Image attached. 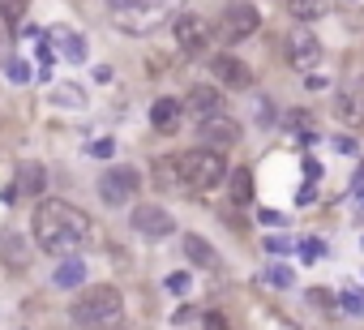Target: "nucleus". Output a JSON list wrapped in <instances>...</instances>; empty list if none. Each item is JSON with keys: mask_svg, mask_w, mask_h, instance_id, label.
Wrapping results in <instances>:
<instances>
[{"mask_svg": "<svg viewBox=\"0 0 364 330\" xmlns=\"http://www.w3.org/2000/svg\"><path fill=\"white\" fill-rule=\"evenodd\" d=\"M90 236H94V224L82 206H73L65 197H43L34 206V249L65 257V253L82 249Z\"/></svg>", "mask_w": 364, "mask_h": 330, "instance_id": "obj_1", "label": "nucleus"}, {"mask_svg": "<svg viewBox=\"0 0 364 330\" xmlns=\"http://www.w3.org/2000/svg\"><path fill=\"white\" fill-rule=\"evenodd\" d=\"M125 317V296L112 283H99V288H82L69 305V322L73 330H116Z\"/></svg>", "mask_w": 364, "mask_h": 330, "instance_id": "obj_2", "label": "nucleus"}, {"mask_svg": "<svg viewBox=\"0 0 364 330\" xmlns=\"http://www.w3.org/2000/svg\"><path fill=\"white\" fill-rule=\"evenodd\" d=\"M176 172H180V189L184 193H211L227 181V154L211 150V146H193L176 154Z\"/></svg>", "mask_w": 364, "mask_h": 330, "instance_id": "obj_3", "label": "nucleus"}, {"mask_svg": "<svg viewBox=\"0 0 364 330\" xmlns=\"http://www.w3.org/2000/svg\"><path fill=\"white\" fill-rule=\"evenodd\" d=\"M108 13L112 26L125 35H154L172 22V13H180V0H112Z\"/></svg>", "mask_w": 364, "mask_h": 330, "instance_id": "obj_4", "label": "nucleus"}, {"mask_svg": "<svg viewBox=\"0 0 364 330\" xmlns=\"http://www.w3.org/2000/svg\"><path fill=\"white\" fill-rule=\"evenodd\" d=\"M257 26H262V13H257L253 0H232V5H223V13H219L223 43H240V39L257 35Z\"/></svg>", "mask_w": 364, "mask_h": 330, "instance_id": "obj_5", "label": "nucleus"}, {"mask_svg": "<svg viewBox=\"0 0 364 330\" xmlns=\"http://www.w3.org/2000/svg\"><path fill=\"white\" fill-rule=\"evenodd\" d=\"M137 185H142L137 168L116 163V168H108V172L99 176V197H103V206H129L137 197Z\"/></svg>", "mask_w": 364, "mask_h": 330, "instance_id": "obj_6", "label": "nucleus"}, {"mask_svg": "<svg viewBox=\"0 0 364 330\" xmlns=\"http://www.w3.org/2000/svg\"><path fill=\"white\" fill-rule=\"evenodd\" d=\"M172 35H176V47L184 51V56H206V47H211L215 30L206 26L197 13H176L172 18Z\"/></svg>", "mask_w": 364, "mask_h": 330, "instance_id": "obj_7", "label": "nucleus"}, {"mask_svg": "<svg viewBox=\"0 0 364 330\" xmlns=\"http://www.w3.org/2000/svg\"><path fill=\"white\" fill-rule=\"evenodd\" d=\"M129 228H133L137 236H146V240H163V236L176 232V219H172L163 206H154V202H137L133 214H129Z\"/></svg>", "mask_w": 364, "mask_h": 330, "instance_id": "obj_8", "label": "nucleus"}, {"mask_svg": "<svg viewBox=\"0 0 364 330\" xmlns=\"http://www.w3.org/2000/svg\"><path fill=\"white\" fill-rule=\"evenodd\" d=\"M287 65L300 69V73H308V69L322 65V39L308 30V26H296L287 35Z\"/></svg>", "mask_w": 364, "mask_h": 330, "instance_id": "obj_9", "label": "nucleus"}, {"mask_svg": "<svg viewBox=\"0 0 364 330\" xmlns=\"http://www.w3.org/2000/svg\"><path fill=\"white\" fill-rule=\"evenodd\" d=\"M240 142V121L219 112V116H206L197 121V146H211V150H227Z\"/></svg>", "mask_w": 364, "mask_h": 330, "instance_id": "obj_10", "label": "nucleus"}, {"mask_svg": "<svg viewBox=\"0 0 364 330\" xmlns=\"http://www.w3.org/2000/svg\"><path fill=\"white\" fill-rule=\"evenodd\" d=\"M211 78L227 90H253V69L232 56V51H219V56H211Z\"/></svg>", "mask_w": 364, "mask_h": 330, "instance_id": "obj_11", "label": "nucleus"}, {"mask_svg": "<svg viewBox=\"0 0 364 330\" xmlns=\"http://www.w3.org/2000/svg\"><path fill=\"white\" fill-rule=\"evenodd\" d=\"M180 103H184V116L206 121V116H219V112H223V90H219V86H211V82H197Z\"/></svg>", "mask_w": 364, "mask_h": 330, "instance_id": "obj_12", "label": "nucleus"}, {"mask_svg": "<svg viewBox=\"0 0 364 330\" xmlns=\"http://www.w3.org/2000/svg\"><path fill=\"white\" fill-rule=\"evenodd\" d=\"M150 125H154V133H163V138L180 133V125H184V103L172 99V94H159V99L150 103Z\"/></svg>", "mask_w": 364, "mask_h": 330, "instance_id": "obj_13", "label": "nucleus"}, {"mask_svg": "<svg viewBox=\"0 0 364 330\" xmlns=\"http://www.w3.org/2000/svg\"><path fill=\"white\" fill-rule=\"evenodd\" d=\"M30 253H34V245L22 232H13V228L0 232V262H5L9 270H26L30 266Z\"/></svg>", "mask_w": 364, "mask_h": 330, "instance_id": "obj_14", "label": "nucleus"}, {"mask_svg": "<svg viewBox=\"0 0 364 330\" xmlns=\"http://www.w3.org/2000/svg\"><path fill=\"white\" fill-rule=\"evenodd\" d=\"M13 189H18L22 197H39V193L47 189V168H43L39 159H22L18 172H13Z\"/></svg>", "mask_w": 364, "mask_h": 330, "instance_id": "obj_15", "label": "nucleus"}, {"mask_svg": "<svg viewBox=\"0 0 364 330\" xmlns=\"http://www.w3.org/2000/svg\"><path fill=\"white\" fill-rule=\"evenodd\" d=\"M47 39L56 43V51H61V56H65L69 65H82V61L90 56V47H86V39H82L77 30H69V26H51V30H47Z\"/></svg>", "mask_w": 364, "mask_h": 330, "instance_id": "obj_16", "label": "nucleus"}, {"mask_svg": "<svg viewBox=\"0 0 364 330\" xmlns=\"http://www.w3.org/2000/svg\"><path fill=\"white\" fill-rule=\"evenodd\" d=\"M180 249H184L189 266H197V270H215V266H219V253H215V245L206 240V236H197V232H184Z\"/></svg>", "mask_w": 364, "mask_h": 330, "instance_id": "obj_17", "label": "nucleus"}, {"mask_svg": "<svg viewBox=\"0 0 364 330\" xmlns=\"http://www.w3.org/2000/svg\"><path fill=\"white\" fill-rule=\"evenodd\" d=\"M51 288H61V292H69V288H86V262L82 257H61V266L51 270Z\"/></svg>", "mask_w": 364, "mask_h": 330, "instance_id": "obj_18", "label": "nucleus"}, {"mask_svg": "<svg viewBox=\"0 0 364 330\" xmlns=\"http://www.w3.org/2000/svg\"><path fill=\"white\" fill-rule=\"evenodd\" d=\"M287 13H291L300 26H308V22H322V18L330 13V0H287Z\"/></svg>", "mask_w": 364, "mask_h": 330, "instance_id": "obj_19", "label": "nucleus"}, {"mask_svg": "<svg viewBox=\"0 0 364 330\" xmlns=\"http://www.w3.org/2000/svg\"><path fill=\"white\" fill-rule=\"evenodd\" d=\"M227 181H232V185H227L232 202H236V206H249V202H253V172H249V168H236V172H227Z\"/></svg>", "mask_w": 364, "mask_h": 330, "instance_id": "obj_20", "label": "nucleus"}, {"mask_svg": "<svg viewBox=\"0 0 364 330\" xmlns=\"http://www.w3.org/2000/svg\"><path fill=\"white\" fill-rule=\"evenodd\" d=\"M154 185H159V189H180V172H176V159L172 154L154 159Z\"/></svg>", "mask_w": 364, "mask_h": 330, "instance_id": "obj_21", "label": "nucleus"}, {"mask_svg": "<svg viewBox=\"0 0 364 330\" xmlns=\"http://www.w3.org/2000/svg\"><path fill=\"white\" fill-rule=\"evenodd\" d=\"M51 103L56 107H86V90L82 86H51Z\"/></svg>", "mask_w": 364, "mask_h": 330, "instance_id": "obj_22", "label": "nucleus"}, {"mask_svg": "<svg viewBox=\"0 0 364 330\" xmlns=\"http://www.w3.org/2000/svg\"><path fill=\"white\" fill-rule=\"evenodd\" d=\"M266 283H275V292H287V288H296V274H291V266L270 262V270H266Z\"/></svg>", "mask_w": 364, "mask_h": 330, "instance_id": "obj_23", "label": "nucleus"}, {"mask_svg": "<svg viewBox=\"0 0 364 330\" xmlns=\"http://www.w3.org/2000/svg\"><path fill=\"white\" fill-rule=\"evenodd\" d=\"M26 9H30V0H0V22H5V26H22Z\"/></svg>", "mask_w": 364, "mask_h": 330, "instance_id": "obj_24", "label": "nucleus"}, {"mask_svg": "<svg viewBox=\"0 0 364 330\" xmlns=\"http://www.w3.org/2000/svg\"><path fill=\"white\" fill-rule=\"evenodd\" d=\"M163 288H168V296H189L193 292V274L189 270H172L163 279Z\"/></svg>", "mask_w": 364, "mask_h": 330, "instance_id": "obj_25", "label": "nucleus"}, {"mask_svg": "<svg viewBox=\"0 0 364 330\" xmlns=\"http://www.w3.org/2000/svg\"><path fill=\"white\" fill-rule=\"evenodd\" d=\"M300 257H304V262H318V257H326V240H318V236H304V240H300Z\"/></svg>", "mask_w": 364, "mask_h": 330, "instance_id": "obj_26", "label": "nucleus"}, {"mask_svg": "<svg viewBox=\"0 0 364 330\" xmlns=\"http://www.w3.org/2000/svg\"><path fill=\"white\" fill-rule=\"evenodd\" d=\"M201 330H232V322H227V313H219V309H206L201 317Z\"/></svg>", "mask_w": 364, "mask_h": 330, "instance_id": "obj_27", "label": "nucleus"}, {"mask_svg": "<svg viewBox=\"0 0 364 330\" xmlns=\"http://www.w3.org/2000/svg\"><path fill=\"white\" fill-rule=\"evenodd\" d=\"M86 154H90V159H112V154H116V142H112V138H94V142L86 146Z\"/></svg>", "mask_w": 364, "mask_h": 330, "instance_id": "obj_28", "label": "nucleus"}, {"mask_svg": "<svg viewBox=\"0 0 364 330\" xmlns=\"http://www.w3.org/2000/svg\"><path fill=\"white\" fill-rule=\"evenodd\" d=\"M5 73H9V82H18V86L30 82V65H26V61H5Z\"/></svg>", "mask_w": 364, "mask_h": 330, "instance_id": "obj_29", "label": "nucleus"}, {"mask_svg": "<svg viewBox=\"0 0 364 330\" xmlns=\"http://www.w3.org/2000/svg\"><path fill=\"white\" fill-rule=\"evenodd\" d=\"M287 249H291V240H287V236H266V253H270L275 262H279Z\"/></svg>", "mask_w": 364, "mask_h": 330, "instance_id": "obj_30", "label": "nucleus"}, {"mask_svg": "<svg viewBox=\"0 0 364 330\" xmlns=\"http://www.w3.org/2000/svg\"><path fill=\"white\" fill-rule=\"evenodd\" d=\"M257 219H262V224H266V228H283V224H287V214H279V210H262V214H257Z\"/></svg>", "mask_w": 364, "mask_h": 330, "instance_id": "obj_31", "label": "nucleus"}, {"mask_svg": "<svg viewBox=\"0 0 364 330\" xmlns=\"http://www.w3.org/2000/svg\"><path fill=\"white\" fill-rule=\"evenodd\" d=\"M339 305H343L347 313H364V300H360L356 292H343V300H339Z\"/></svg>", "mask_w": 364, "mask_h": 330, "instance_id": "obj_32", "label": "nucleus"}, {"mask_svg": "<svg viewBox=\"0 0 364 330\" xmlns=\"http://www.w3.org/2000/svg\"><path fill=\"white\" fill-rule=\"evenodd\" d=\"M257 121H262L266 129L275 125V116H270V99H257Z\"/></svg>", "mask_w": 364, "mask_h": 330, "instance_id": "obj_33", "label": "nucleus"}, {"mask_svg": "<svg viewBox=\"0 0 364 330\" xmlns=\"http://www.w3.org/2000/svg\"><path fill=\"white\" fill-rule=\"evenodd\" d=\"M334 150H339V154H356V138L339 133V138H334Z\"/></svg>", "mask_w": 364, "mask_h": 330, "instance_id": "obj_34", "label": "nucleus"}, {"mask_svg": "<svg viewBox=\"0 0 364 330\" xmlns=\"http://www.w3.org/2000/svg\"><path fill=\"white\" fill-rule=\"evenodd\" d=\"M304 86H308V90H322V86H326V78H318V73H304Z\"/></svg>", "mask_w": 364, "mask_h": 330, "instance_id": "obj_35", "label": "nucleus"}, {"mask_svg": "<svg viewBox=\"0 0 364 330\" xmlns=\"http://www.w3.org/2000/svg\"><path fill=\"white\" fill-rule=\"evenodd\" d=\"M270 330H296V326H291L287 317H275V326H270Z\"/></svg>", "mask_w": 364, "mask_h": 330, "instance_id": "obj_36", "label": "nucleus"}, {"mask_svg": "<svg viewBox=\"0 0 364 330\" xmlns=\"http://www.w3.org/2000/svg\"><path fill=\"white\" fill-rule=\"evenodd\" d=\"M0 61H5V30H0Z\"/></svg>", "mask_w": 364, "mask_h": 330, "instance_id": "obj_37", "label": "nucleus"}]
</instances>
